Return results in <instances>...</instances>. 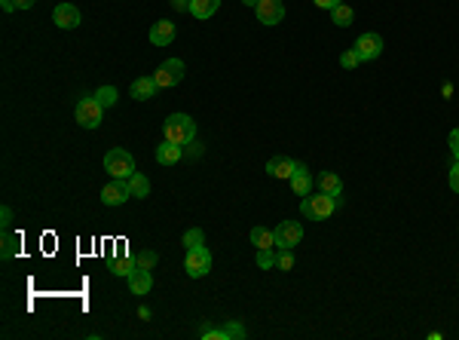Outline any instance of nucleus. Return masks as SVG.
Wrapping results in <instances>:
<instances>
[{"mask_svg": "<svg viewBox=\"0 0 459 340\" xmlns=\"http://www.w3.org/2000/svg\"><path fill=\"white\" fill-rule=\"evenodd\" d=\"M15 252H19V236H13L10 230H6V233H3V249H0V258L10 261Z\"/></svg>", "mask_w": 459, "mask_h": 340, "instance_id": "b1692460", "label": "nucleus"}, {"mask_svg": "<svg viewBox=\"0 0 459 340\" xmlns=\"http://www.w3.org/2000/svg\"><path fill=\"white\" fill-rule=\"evenodd\" d=\"M352 19H355V13H352L349 3H340V6H334V10H331V22L337 28H349Z\"/></svg>", "mask_w": 459, "mask_h": 340, "instance_id": "412c9836", "label": "nucleus"}, {"mask_svg": "<svg viewBox=\"0 0 459 340\" xmlns=\"http://www.w3.org/2000/svg\"><path fill=\"white\" fill-rule=\"evenodd\" d=\"M163 138L172 144H190L196 141V123L193 117H187V114H172V117H166L163 123Z\"/></svg>", "mask_w": 459, "mask_h": 340, "instance_id": "f257e3e1", "label": "nucleus"}, {"mask_svg": "<svg viewBox=\"0 0 459 340\" xmlns=\"http://www.w3.org/2000/svg\"><path fill=\"white\" fill-rule=\"evenodd\" d=\"M153 288V276H150V270H144V267H138L132 276H129V291L132 295H147V291Z\"/></svg>", "mask_w": 459, "mask_h": 340, "instance_id": "4468645a", "label": "nucleus"}, {"mask_svg": "<svg viewBox=\"0 0 459 340\" xmlns=\"http://www.w3.org/2000/svg\"><path fill=\"white\" fill-rule=\"evenodd\" d=\"M450 153H453V157L459 160V129H453V132H450Z\"/></svg>", "mask_w": 459, "mask_h": 340, "instance_id": "f704fd0d", "label": "nucleus"}, {"mask_svg": "<svg viewBox=\"0 0 459 340\" xmlns=\"http://www.w3.org/2000/svg\"><path fill=\"white\" fill-rule=\"evenodd\" d=\"M172 40H175V25L168 19H159L156 25L150 28V43L153 46H168Z\"/></svg>", "mask_w": 459, "mask_h": 340, "instance_id": "2eb2a0df", "label": "nucleus"}, {"mask_svg": "<svg viewBox=\"0 0 459 340\" xmlns=\"http://www.w3.org/2000/svg\"><path fill=\"white\" fill-rule=\"evenodd\" d=\"M303 239V224L297 221H282L275 227V249H294Z\"/></svg>", "mask_w": 459, "mask_h": 340, "instance_id": "1a4fd4ad", "label": "nucleus"}, {"mask_svg": "<svg viewBox=\"0 0 459 340\" xmlns=\"http://www.w3.org/2000/svg\"><path fill=\"white\" fill-rule=\"evenodd\" d=\"M0 6H3V13H15L19 6H15V0H0Z\"/></svg>", "mask_w": 459, "mask_h": 340, "instance_id": "e433bc0d", "label": "nucleus"}, {"mask_svg": "<svg viewBox=\"0 0 459 340\" xmlns=\"http://www.w3.org/2000/svg\"><path fill=\"white\" fill-rule=\"evenodd\" d=\"M199 337H205V340H227L224 337V328H211V325L199 328Z\"/></svg>", "mask_w": 459, "mask_h": 340, "instance_id": "2f4dec72", "label": "nucleus"}, {"mask_svg": "<svg viewBox=\"0 0 459 340\" xmlns=\"http://www.w3.org/2000/svg\"><path fill=\"white\" fill-rule=\"evenodd\" d=\"M352 49H355L358 61H373V59H380V56H382V37H380V34H373V31H367V34L358 37Z\"/></svg>", "mask_w": 459, "mask_h": 340, "instance_id": "0eeeda50", "label": "nucleus"}, {"mask_svg": "<svg viewBox=\"0 0 459 340\" xmlns=\"http://www.w3.org/2000/svg\"><path fill=\"white\" fill-rule=\"evenodd\" d=\"M52 22H56L61 31H74L80 25V10H76L74 3H58L56 10H52Z\"/></svg>", "mask_w": 459, "mask_h": 340, "instance_id": "9b49d317", "label": "nucleus"}, {"mask_svg": "<svg viewBox=\"0 0 459 340\" xmlns=\"http://www.w3.org/2000/svg\"><path fill=\"white\" fill-rule=\"evenodd\" d=\"M156 80L153 77H141V80L132 83V98H138V102H147V98H153V92H156Z\"/></svg>", "mask_w": 459, "mask_h": 340, "instance_id": "6ab92c4d", "label": "nucleus"}, {"mask_svg": "<svg viewBox=\"0 0 459 340\" xmlns=\"http://www.w3.org/2000/svg\"><path fill=\"white\" fill-rule=\"evenodd\" d=\"M291 190H294L297 196H309V193H312V172L303 163L297 166L294 175H291Z\"/></svg>", "mask_w": 459, "mask_h": 340, "instance_id": "ddd939ff", "label": "nucleus"}, {"mask_svg": "<svg viewBox=\"0 0 459 340\" xmlns=\"http://www.w3.org/2000/svg\"><path fill=\"white\" fill-rule=\"evenodd\" d=\"M362 61H358V56H355V49H346L340 56V68H346V71H352V68H358Z\"/></svg>", "mask_w": 459, "mask_h": 340, "instance_id": "7c9ffc66", "label": "nucleus"}, {"mask_svg": "<svg viewBox=\"0 0 459 340\" xmlns=\"http://www.w3.org/2000/svg\"><path fill=\"white\" fill-rule=\"evenodd\" d=\"M218 10H220V0H190L193 19H211Z\"/></svg>", "mask_w": 459, "mask_h": 340, "instance_id": "a211bd4d", "label": "nucleus"}, {"mask_svg": "<svg viewBox=\"0 0 459 340\" xmlns=\"http://www.w3.org/2000/svg\"><path fill=\"white\" fill-rule=\"evenodd\" d=\"M251 242H255L257 249H275V230L255 227V230H251Z\"/></svg>", "mask_w": 459, "mask_h": 340, "instance_id": "aec40b11", "label": "nucleus"}, {"mask_svg": "<svg viewBox=\"0 0 459 340\" xmlns=\"http://www.w3.org/2000/svg\"><path fill=\"white\" fill-rule=\"evenodd\" d=\"M196 245H205V233L199 227H190L184 233V249H196Z\"/></svg>", "mask_w": 459, "mask_h": 340, "instance_id": "a878e982", "label": "nucleus"}, {"mask_svg": "<svg viewBox=\"0 0 459 340\" xmlns=\"http://www.w3.org/2000/svg\"><path fill=\"white\" fill-rule=\"evenodd\" d=\"M129 187H132V196H138V199L150 196V181L141 172H135L132 178H129Z\"/></svg>", "mask_w": 459, "mask_h": 340, "instance_id": "5701e85b", "label": "nucleus"}, {"mask_svg": "<svg viewBox=\"0 0 459 340\" xmlns=\"http://www.w3.org/2000/svg\"><path fill=\"white\" fill-rule=\"evenodd\" d=\"M184 270H187L190 279H202L211 270V252L205 245H196V249H187V258H184Z\"/></svg>", "mask_w": 459, "mask_h": 340, "instance_id": "39448f33", "label": "nucleus"}, {"mask_svg": "<svg viewBox=\"0 0 459 340\" xmlns=\"http://www.w3.org/2000/svg\"><path fill=\"white\" fill-rule=\"evenodd\" d=\"M255 15H257L260 25L273 28V25H279V22L285 19V3H282V0H260V3L255 6Z\"/></svg>", "mask_w": 459, "mask_h": 340, "instance_id": "9d476101", "label": "nucleus"}, {"mask_svg": "<svg viewBox=\"0 0 459 340\" xmlns=\"http://www.w3.org/2000/svg\"><path fill=\"white\" fill-rule=\"evenodd\" d=\"M343 0H316V6L319 10H334V6H340Z\"/></svg>", "mask_w": 459, "mask_h": 340, "instance_id": "c9c22d12", "label": "nucleus"}, {"mask_svg": "<svg viewBox=\"0 0 459 340\" xmlns=\"http://www.w3.org/2000/svg\"><path fill=\"white\" fill-rule=\"evenodd\" d=\"M95 98H98V105H102V107H113L120 95H117V89H113V86H102L95 92Z\"/></svg>", "mask_w": 459, "mask_h": 340, "instance_id": "393cba45", "label": "nucleus"}, {"mask_svg": "<svg viewBox=\"0 0 459 340\" xmlns=\"http://www.w3.org/2000/svg\"><path fill=\"white\" fill-rule=\"evenodd\" d=\"M275 267H279V270H291V267H294V254H291V249H279Z\"/></svg>", "mask_w": 459, "mask_h": 340, "instance_id": "c756f323", "label": "nucleus"}, {"mask_svg": "<svg viewBox=\"0 0 459 340\" xmlns=\"http://www.w3.org/2000/svg\"><path fill=\"white\" fill-rule=\"evenodd\" d=\"M138 270V261L135 258H117V261H111V273L113 276H122V279H129Z\"/></svg>", "mask_w": 459, "mask_h": 340, "instance_id": "4be33fe9", "label": "nucleus"}, {"mask_svg": "<svg viewBox=\"0 0 459 340\" xmlns=\"http://www.w3.org/2000/svg\"><path fill=\"white\" fill-rule=\"evenodd\" d=\"M181 157H184L181 144H172V141H166V138H163V144L156 148V163L159 166H175Z\"/></svg>", "mask_w": 459, "mask_h": 340, "instance_id": "dca6fc26", "label": "nucleus"}, {"mask_svg": "<svg viewBox=\"0 0 459 340\" xmlns=\"http://www.w3.org/2000/svg\"><path fill=\"white\" fill-rule=\"evenodd\" d=\"M275 258H279L275 249H257V267L260 270H273L275 267Z\"/></svg>", "mask_w": 459, "mask_h": 340, "instance_id": "bb28decb", "label": "nucleus"}, {"mask_svg": "<svg viewBox=\"0 0 459 340\" xmlns=\"http://www.w3.org/2000/svg\"><path fill=\"white\" fill-rule=\"evenodd\" d=\"M172 6H175V10H190L187 0H172Z\"/></svg>", "mask_w": 459, "mask_h": 340, "instance_id": "58836bf2", "label": "nucleus"}, {"mask_svg": "<svg viewBox=\"0 0 459 340\" xmlns=\"http://www.w3.org/2000/svg\"><path fill=\"white\" fill-rule=\"evenodd\" d=\"M102 117H104V107L98 105L95 95L80 98V102H76V107H74V120L80 123L83 129H98V126H102Z\"/></svg>", "mask_w": 459, "mask_h": 340, "instance_id": "20e7f679", "label": "nucleus"}, {"mask_svg": "<svg viewBox=\"0 0 459 340\" xmlns=\"http://www.w3.org/2000/svg\"><path fill=\"white\" fill-rule=\"evenodd\" d=\"M0 218H3V221H0V224H3V230H10V224H13V208L3 206V208H0Z\"/></svg>", "mask_w": 459, "mask_h": 340, "instance_id": "72a5a7b5", "label": "nucleus"}, {"mask_svg": "<svg viewBox=\"0 0 459 340\" xmlns=\"http://www.w3.org/2000/svg\"><path fill=\"white\" fill-rule=\"evenodd\" d=\"M153 80H156V86H159V89H172V86H178V83L184 80V61H181V59H166L163 65L156 68Z\"/></svg>", "mask_w": 459, "mask_h": 340, "instance_id": "423d86ee", "label": "nucleus"}, {"mask_svg": "<svg viewBox=\"0 0 459 340\" xmlns=\"http://www.w3.org/2000/svg\"><path fill=\"white\" fill-rule=\"evenodd\" d=\"M242 3H245V6H251V10H255V6L260 3V0H242Z\"/></svg>", "mask_w": 459, "mask_h": 340, "instance_id": "ea45409f", "label": "nucleus"}, {"mask_svg": "<svg viewBox=\"0 0 459 340\" xmlns=\"http://www.w3.org/2000/svg\"><path fill=\"white\" fill-rule=\"evenodd\" d=\"M337 206H340V196H331V193H309V196H303L300 203V215L309 221H325L331 218L337 212Z\"/></svg>", "mask_w": 459, "mask_h": 340, "instance_id": "f03ea898", "label": "nucleus"}, {"mask_svg": "<svg viewBox=\"0 0 459 340\" xmlns=\"http://www.w3.org/2000/svg\"><path fill=\"white\" fill-rule=\"evenodd\" d=\"M450 190L459 193V160L453 163V169H450Z\"/></svg>", "mask_w": 459, "mask_h": 340, "instance_id": "473e14b6", "label": "nucleus"}, {"mask_svg": "<svg viewBox=\"0 0 459 340\" xmlns=\"http://www.w3.org/2000/svg\"><path fill=\"white\" fill-rule=\"evenodd\" d=\"M297 160H288V157H273L270 163H266V172H270L273 178H285V181H291V175L297 172Z\"/></svg>", "mask_w": 459, "mask_h": 340, "instance_id": "f8f14e48", "label": "nucleus"}, {"mask_svg": "<svg viewBox=\"0 0 459 340\" xmlns=\"http://www.w3.org/2000/svg\"><path fill=\"white\" fill-rule=\"evenodd\" d=\"M138 267H144V270H153V267H156V261H159V254L156 252H153V249H147V252H141V254H138Z\"/></svg>", "mask_w": 459, "mask_h": 340, "instance_id": "cd10ccee", "label": "nucleus"}, {"mask_svg": "<svg viewBox=\"0 0 459 340\" xmlns=\"http://www.w3.org/2000/svg\"><path fill=\"white\" fill-rule=\"evenodd\" d=\"M34 3H37V0H15V6H19V10H31Z\"/></svg>", "mask_w": 459, "mask_h": 340, "instance_id": "4c0bfd02", "label": "nucleus"}, {"mask_svg": "<svg viewBox=\"0 0 459 340\" xmlns=\"http://www.w3.org/2000/svg\"><path fill=\"white\" fill-rule=\"evenodd\" d=\"M224 337L227 340H236V337H245V328H242V322H236V319H230L227 325H224Z\"/></svg>", "mask_w": 459, "mask_h": 340, "instance_id": "c85d7f7f", "label": "nucleus"}, {"mask_svg": "<svg viewBox=\"0 0 459 340\" xmlns=\"http://www.w3.org/2000/svg\"><path fill=\"white\" fill-rule=\"evenodd\" d=\"M104 172L111 178H132L135 175V157L126 148H113L104 153Z\"/></svg>", "mask_w": 459, "mask_h": 340, "instance_id": "7ed1b4c3", "label": "nucleus"}, {"mask_svg": "<svg viewBox=\"0 0 459 340\" xmlns=\"http://www.w3.org/2000/svg\"><path fill=\"white\" fill-rule=\"evenodd\" d=\"M126 199H132L129 178H113L111 184H104V187H102V203L104 206H122Z\"/></svg>", "mask_w": 459, "mask_h": 340, "instance_id": "6e6552de", "label": "nucleus"}, {"mask_svg": "<svg viewBox=\"0 0 459 340\" xmlns=\"http://www.w3.org/2000/svg\"><path fill=\"white\" fill-rule=\"evenodd\" d=\"M316 184H319L321 193H331V196H340L343 193V181H340V175L337 172H321Z\"/></svg>", "mask_w": 459, "mask_h": 340, "instance_id": "f3484780", "label": "nucleus"}]
</instances>
